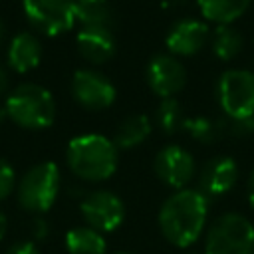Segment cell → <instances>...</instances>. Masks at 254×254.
Wrapping results in <instances>:
<instances>
[{
    "instance_id": "30",
    "label": "cell",
    "mask_w": 254,
    "mask_h": 254,
    "mask_svg": "<svg viewBox=\"0 0 254 254\" xmlns=\"http://www.w3.org/2000/svg\"><path fill=\"white\" fill-rule=\"evenodd\" d=\"M6 117H8V115H6V109H4L2 105H0V125L4 123V119H6Z\"/></svg>"
},
{
    "instance_id": "2",
    "label": "cell",
    "mask_w": 254,
    "mask_h": 254,
    "mask_svg": "<svg viewBox=\"0 0 254 254\" xmlns=\"http://www.w3.org/2000/svg\"><path fill=\"white\" fill-rule=\"evenodd\" d=\"M65 161L69 171L87 183H101L115 175L119 151L113 139L99 133L77 135L67 143Z\"/></svg>"
},
{
    "instance_id": "3",
    "label": "cell",
    "mask_w": 254,
    "mask_h": 254,
    "mask_svg": "<svg viewBox=\"0 0 254 254\" xmlns=\"http://www.w3.org/2000/svg\"><path fill=\"white\" fill-rule=\"evenodd\" d=\"M6 115L24 129H48L56 119L54 95L38 83H22L6 99Z\"/></svg>"
},
{
    "instance_id": "12",
    "label": "cell",
    "mask_w": 254,
    "mask_h": 254,
    "mask_svg": "<svg viewBox=\"0 0 254 254\" xmlns=\"http://www.w3.org/2000/svg\"><path fill=\"white\" fill-rule=\"evenodd\" d=\"M208 36H210V28L204 20L181 18L169 28L165 36V46L169 54L175 58H190L204 48Z\"/></svg>"
},
{
    "instance_id": "1",
    "label": "cell",
    "mask_w": 254,
    "mask_h": 254,
    "mask_svg": "<svg viewBox=\"0 0 254 254\" xmlns=\"http://www.w3.org/2000/svg\"><path fill=\"white\" fill-rule=\"evenodd\" d=\"M208 210L210 198H206L198 189L187 187L175 190L165 198L157 214L161 234L173 246L189 248L200 238L206 226Z\"/></svg>"
},
{
    "instance_id": "24",
    "label": "cell",
    "mask_w": 254,
    "mask_h": 254,
    "mask_svg": "<svg viewBox=\"0 0 254 254\" xmlns=\"http://www.w3.org/2000/svg\"><path fill=\"white\" fill-rule=\"evenodd\" d=\"M6 254H40L38 246L30 240H22V242H14Z\"/></svg>"
},
{
    "instance_id": "6",
    "label": "cell",
    "mask_w": 254,
    "mask_h": 254,
    "mask_svg": "<svg viewBox=\"0 0 254 254\" xmlns=\"http://www.w3.org/2000/svg\"><path fill=\"white\" fill-rule=\"evenodd\" d=\"M216 99L226 119H254V71L226 69L216 81Z\"/></svg>"
},
{
    "instance_id": "7",
    "label": "cell",
    "mask_w": 254,
    "mask_h": 254,
    "mask_svg": "<svg viewBox=\"0 0 254 254\" xmlns=\"http://www.w3.org/2000/svg\"><path fill=\"white\" fill-rule=\"evenodd\" d=\"M28 22L46 36H60L77 22V0H22Z\"/></svg>"
},
{
    "instance_id": "16",
    "label": "cell",
    "mask_w": 254,
    "mask_h": 254,
    "mask_svg": "<svg viewBox=\"0 0 254 254\" xmlns=\"http://www.w3.org/2000/svg\"><path fill=\"white\" fill-rule=\"evenodd\" d=\"M151 131H153L151 117H147L143 113H135V115L125 117L117 125L115 135H113V143H115L117 151H131V149L143 145L149 139Z\"/></svg>"
},
{
    "instance_id": "29",
    "label": "cell",
    "mask_w": 254,
    "mask_h": 254,
    "mask_svg": "<svg viewBox=\"0 0 254 254\" xmlns=\"http://www.w3.org/2000/svg\"><path fill=\"white\" fill-rule=\"evenodd\" d=\"M4 36H6V28H4V22L0 20V46H2V42H4Z\"/></svg>"
},
{
    "instance_id": "23",
    "label": "cell",
    "mask_w": 254,
    "mask_h": 254,
    "mask_svg": "<svg viewBox=\"0 0 254 254\" xmlns=\"http://www.w3.org/2000/svg\"><path fill=\"white\" fill-rule=\"evenodd\" d=\"M16 187V173L12 165L4 159H0V200H4Z\"/></svg>"
},
{
    "instance_id": "31",
    "label": "cell",
    "mask_w": 254,
    "mask_h": 254,
    "mask_svg": "<svg viewBox=\"0 0 254 254\" xmlns=\"http://www.w3.org/2000/svg\"><path fill=\"white\" fill-rule=\"evenodd\" d=\"M77 2H107V0H77Z\"/></svg>"
},
{
    "instance_id": "10",
    "label": "cell",
    "mask_w": 254,
    "mask_h": 254,
    "mask_svg": "<svg viewBox=\"0 0 254 254\" xmlns=\"http://www.w3.org/2000/svg\"><path fill=\"white\" fill-rule=\"evenodd\" d=\"M153 171L163 185L181 190L187 189L194 177V157L181 145H165L153 159Z\"/></svg>"
},
{
    "instance_id": "32",
    "label": "cell",
    "mask_w": 254,
    "mask_h": 254,
    "mask_svg": "<svg viewBox=\"0 0 254 254\" xmlns=\"http://www.w3.org/2000/svg\"><path fill=\"white\" fill-rule=\"evenodd\" d=\"M115 254H133V252H115Z\"/></svg>"
},
{
    "instance_id": "25",
    "label": "cell",
    "mask_w": 254,
    "mask_h": 254,
    "mask_svg": "<svg viewBox=\"0 0 254 254\" xmlns=\"http://www.w3.org/2000/svg\"><path fill=\"white\" fill-rule=\"evenodd\" d=\"M32 234H34L36 240H44V238L50 234V224H48V220L42 218V216H36L34 222H32Z\"/></svg>"
},
{
    "instance_id": "5",
    "label": "cell",
    "mask_w": 254,
    "mask_h": 254,
    "mask_svg": "<svg viewBox=\"0 0 254 254\" xmlns=\"http://www.w3.org/2000/svg\"><path fill=\"white\" fill-rule=\"evenodd\" d=\"M60 169L52 161H44L26 171L18 183V202L28 212H48L60 192Z\"/></svg>"
},
{
    "instance_id": "21",
    "label": "cell",
    "mask_w": 254,
    "mask_h": 254,
    "mask_svg": "<svg viewBox=\"0 0 254 254\" xmlns=\"http://www.w3.org/2000/svg\"><path fill=\"white\" fill-rule=\"evenodd\" d=\"M185 121H187V115H185L181 103L177 101V97L161 99L153 113V125L159 127L165 135H175V133L183 131Z\"/></svg>"
},
{
    "instance_id": "28",
    "label": "cell",
    "mask_w": 254,
    "mask_h": 254,
    "mask_svg": "<svg viewBox=\"0 0 254 254\" xmlns=\"http://www.w3.org/2000/svg\"><path fill=\"white\" fill-rule=\"evenodd\" d=\"M6 228H8V218H6V214L0 210V240L6 236Z\"/></svg>"
},
{
    "instance_id": "11",
    "label": "cell",
    "mask_w": 254,
    "mask_h": 254,
    "mask_svg": "<svg viewBox=\"0 0 254 254\" xmlns=\"http://www.w3.org/2000/svg\"><path fill=\"white\" fill-rule=\"evenodd\" d=\"M145 79L149 89L159 99L175 97L187 85V69L179 58L171 54H157L145 67Z\"/></svg>"
},
{
    "instance_id": "33",
    "label": "cell",
    "mask_w": 254,
    "mask_h": 254,
    "mask_svg": "<svg viewBox=\"0 0 254 254\" xmlns=\"http://www.w3.org/2000/svg\"><path fill=\"white\" fill-rule=\"evenodd\" d=\"M190 254H196V252H190Z\"/></svg>"
},
{
    "instance_id": "19",
    "label": "cell",
    "mask_w": 254,
    "mask_h": 254,
    "mask_svg": "<svg viewBox=\"0 0 254 254\" xmlns=\"http://www.w3.org/2000/svg\"><path fill=\"white\" fill-rule=\"evenodd\" d=\"M183 131L200 145H212L226 135V125H224V119L194 115V117H187Z\"/></svg>"
},
{
    "instance_id": "26",
    "label": "cell",
    "mask_w": 254,
    "mask_h": 254,
    "mask_svg": "<svg viewBox=\"0 0 254 254\" xmlns=\"http://www.w3.org/2000/svg\"><path fill=\"white\" fill-rule=\"evenodd\" d=\"M246 194H248L250 206L254 208V169H252V173H250V177H248V183H246Z\"/></svg>"
},
{
    "instance_id": "14",
    "label": "cell",
    "mask_w": 254,
    "mask_h": 254,
    "mask_svg": "<svg viewBox=\"0 0 254 254\" xmlns=\"http://www.w3.org/2000/svg\"><path fill=\"white\" fill-rule=\"evenodd\" d=\"M75 46L79 56L89 64H105L115 56V34L113 28L103 26H81L75 36Z\"/></svg>"
},
{
    "instance_id": "15",
    "label": "cell",
    "mask_w": 254,
    "mask_h": 254,
    "mask_svg": "<svg viewBox=\"0 0 254 254\" xmlns=\"http://www.w3.org/2000/svg\"><path fill=\"white\" fill-rule=\"evenodd\" d=\"M6 58H8V65L14 71L26 73V71L34 69L40 64V60H42V44L32 32H20V34H16L12 38Z\"/></svg>"
},
{
    "instance_id": "18",
    "label": "cell",
    "mask_w": 254,
    "mask_h": 254,
    "mask_svg": "<svg viewBox=\"0 0 254 254\" xmlns=\"http://www.w3.org/2000/svg\"><path fill=\"white\" fill-rule=\"evenodd\" d=\"M67 254H107V242L101 232L89 226H75L65 234Z\"/></svg>"
},
{
    "instance_id": "13",
    "label": "cell",
    "mask_w": 254,
    "mask_h": 254,
    "mask_svg": "<svg viewBox=\"0 0 254 254\" xmlns=\"http://www.w3.org/2000/svg\"><path fill=\"white\" fill-rule=\"evenodd\" d=\"M238 183V165L228 155H218L206 161L198 173V190L206 198L224 196Z\"/></svg>"
},
{
    "instance_id": "9",
    "label": "cell",
    "mask_w": 254,
    "mask_h": 254,
    "mask_svg": "<svg viewBox=\"0 0 254 254\" xmlns=\"http://www.w3.org/2000/svg\"><path fill=\"white\" fill-rule=\"evenodd\" d=\"M73 99L89 111H103L115 103L117 89L107 75L97 69H77L71 77Z\"/></svg>"
},
{
    "instance_id": "4",
    "label": "cell",
    "mask_w": 254,
    "mask_h": 254,
    "mask_svg": "<svg viewBox=\"0 0 254 254\" xmlns=\"http://www.w3.org/2000/svg\"><path fill=\"white\" fill-rule=\"evenodd\" d=\"M204 254H254V224L240 212L212 220L204 236Z\"/></svg>"
},
{
    "instance_id": "20",
    "label": "cell",
    "mask_w": 254,
    "mask_h": 254,
    "mask_svg": "<svg viewBox=\"0 0 254 254\" xmlns=\"http://www.w3.org/2000/svg\"><path fill=\"white\" fill-rule=\"evenodd\" d=\"M242 34L234 26H216L210 40V50L216 60L220 62H232L242 52Z\"/></svg>"
},
{
    "instance_id": "22",
    "label": "cell",
    "mask_w": 254,
    "mask_h": 254,
    "mask_svg": "<svg viewBox=\"0 0 254 254\" xmlns=\"http://www.w3.org/2000/svg\"><path fill=\"white\" fill-rule=\"evenodd\" d=\"M77 22L81 26L113 28V12L107 2H77Z\"/></svg>"
},
{
    "instance_id": "8",
    "label": "cell",
    "mask_w": 254,
    "mask_h": 254,
    "mask_svg": "<svg viewBox=\"0 0 254 254\" xmlns=\"http://www.w3.org/2000/svg\"><path fill=\"white\" fill-rule=\"evenodd\" d=\"M81 216L89 228L97 232H113L125 220V204L123 200L105 189L87 192L79 204Z\"/></svg>"
},
{
    "instance_id": "17",
    "label": "cell",
    "mask_w": 254,
    "mask_h": 254,
    "mask_svg": "<svg viewBox=\"0 0 254 254\" xmlns=\"http://www.w3.org/2000/svg\"><path fill=\"white\" fill-rule=\"evenodd\" d=\"M252 0H196V8L204 22L216 26H232L250 8Z\"/></svg>"
},
{
    "instance_id": "27",
    "label": "cell",
    "mask_w": 254,
    "mask_h": 254,
    "mask_svg": "<svg viewBox=\"0 0 254 254\" xmlns=\"http://www.w3.org/2000/svg\"><path fill=\"white\" fill-rule=\"evenodd\" d=\"M8 83H10V79H8V71L0 65V95H4V93L8 91Z\"/></svg>"
}]
</instances>
